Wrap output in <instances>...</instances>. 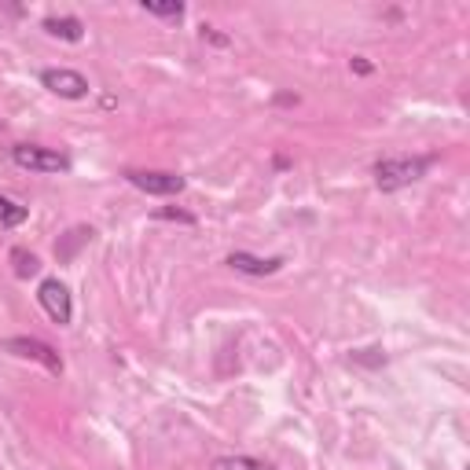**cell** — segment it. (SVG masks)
Segmentation results:
<instances>
[{"instance_id": "13", "label": "cell", "mask_w": 470, "mask_h": 470, "mask_svg": "<svg viewBox=\"0 0 470 470\" xmlns=\"http://www.w3.org/2000/svg\"><path fill=\"white\" fill-rule=\"evenodd\" d=\"M155 217H162V220H180V225H195V217L184 213V210H158Z\"/></svg>"}, {"instance_id": "5", "label": "cell", "mask_w": 470, "mask_h": 470, "mask_svg": "<svg viewBox=\"0 0 470 470\" xmlns=\"http://www.w3.org/2000/svg\"><path fill=\"white\" fill-rule=\"evenodd\" d=\"M4 349H8L12 356H22V361H37V364H44L52 375H63L60 353H55L48 342H41V339H4Z\"/></svg>"}, {"instance_id": "1", "label": "cell", "mask_w": 470, "mask_h": 470, "mask_svg": "<svg viewBox=\"0 0 470 470\" xmlns=\"http://www.w3.org/2000/svg\"><path fill=\"white\" fill-rule=\"evenodd\" d=\"M430 165H434L430 155H416V158H382V162H375V184H378V191H401V187H408V184L423 180Z\"/></svg>"}, {"instance_id": "2", "label": "cell", "mask_w": 470, "mask_h": 470, "mask_svg": "<svg viewBox=\"0 0 470 470\" xmlns=\"http://www.w3.org/2000/svg\"><path fill=\"white\" fill-rule=\"evenodd\" d=\"M12 162L19 170H30V173H67L70 170V158L55 147H41V144H19L12 147Z\"/></svg>"}, {"instance_id": "10", "label": "cell", "mask_w": 470, "mask_h": 470, "mask_svg": "<svg viewBox=\"0 0 470 470\" xmlns=\"http://www.w3.org/2000/svg\"><path fill=\"white\" fill-rule=\"evenodd\" d=\"M144 12L155 15V19H170V22L184 19V4H180V0H144Z\"/></svg>"}, {"instance_id": "4", "label": "cell", "mask_w": 470, "mask_h": 470, "mask_svg": "<svg viewBox=\"0 0 470 470\" xmlns=\"http://www.w3.org/2000/svg\"><path fill=\"white\" fill-rule=\"evenodd\" d=\"M132 187H140L144 195H180V191L187 187V180L180 173H162V170H129L125 173Z\"/></svg>"}, {"instance_id": "8", "label": "cell", "mask_w": 470, "mask_h": 470, "mask_svg": "<svg viewBox=\"0 0 470 470\" xmlns=\"http://www.w3.org/2000/svg\"><path fill=\"white\" fill-rule=\"evenodd\" d=\"M44 34L77 44L81 37H85V22L74 19V15H48V19H44Z\"/></svg>"}, {"instance_id": "3", "label": "cell", "mask_w": 470, "mask_h": 470, "mask_svg": "<svg viewBox=\"0 0 470 470\" xmlns=\"http://www.w3.org/2000/svg\"><path fill=\"white\" fill-rule=\"evenodd\" d=\"M41 85L52 96H60V100H85L89 96V81L81 77L77 70H70V67H48V70H41Z\"/></svg>"}, {"instance_id": "11", "label": "cell", "mask_w": 470, "mask_h": 470, "mask_svg": "<svg viewBox=\"0 0 470 470\" xmlns=\"http://www.w3.org/2000/svg\"><path fill=\"white\" fill-rule=\"evenodd\" d=\"M26 217H30V210H26V206H19V203H12V199H4V195H0V225H4V228H19V225H22Z\"/></svg>"}, {"instance_id": "14", "label": "cell", "mask_w": 470, "mask_h": 470, "mask_svg": "<svg viewBox=\"0 0 470 470\" xmlns=\"http://www.w3.org/2000/svg\"><path fill=\"white\" fill-rule=\"evenodd\" d=\"M353 70H356V74H371V63H364V60H353Z\"/></svg>"}, {"instance_id": "6", "label": "cell", "mask_w": 470, "mask_h": 470, "mask_svg": "<svg viewBox=\"0 0 470 470\" xmlns=\"http://www.w3.org/2000/svg\"><path fill=\"white\" fill-rule=\"evenodd\" d=\"M37 298H41V309L55 320V323H70V316H74V301H70V291H67V283H60V280H44L41 287H37Z\"/></svg>"}, {"instance_id": "12", "label": "cell", "mask_w": 470, "mask_h": 470, "mask_svg": "<svg viewBox=\"0 0 470 470\" xmlns=\"http://www.w3.org/2000/svg\"><path fill=\"white\" fill-rule=\"evenodd\" d=\"M12 261H15V275H19V280H30V275L41 268L37 258L30 251H22V246H15V251H12Z\"/></svg>"}, {"instance_id": "9", "label": "cell", "mask_w": 470, "mask_h": 470, "mask_svg": "<svg viewBox=\"0 0 470 470\" xmlns=\"http://www.w3.org/2000/svg\"><path fill=\"white\" fill-rule=\"evenodd\" d=\"M213 470H272V466L254 456H220L213 459Z\"/></svg>"}, {"instance_id": "7", "label": "cell", "mask_w": 470, "mask_h": 470, "mask_svg": "<svg viewBox=\"0 0 470 470\" xmlns=\"http://www.w3.org/2000/svg\"><path fill=\"white\" fill-rule=\"evenodd\" d=\"M228 265L235 272H246V275H272V272L283 268V258H254L246 251H235V254H228Z\"/></svg>"}]
</instances>
